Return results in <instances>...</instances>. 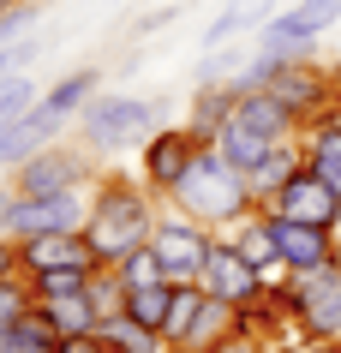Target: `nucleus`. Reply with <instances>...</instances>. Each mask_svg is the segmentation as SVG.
<instances>
[{
  "label": "nucleus",
  "instance_id": "obj_1",
  "mask_svg": "<svg viewBox=\"0 0 341 353\" xmlns=\"http://www.w3.org/2000/svg\"><path fill=\"white\" fill-rule=\"evenodd\" d=\"M162 198L138 174H102L90 186V216H84V245L96 263H120L126 252L150 245Z\"/></svg>",
  "mask_w": 341,
  "mask_h": 353
},
{
  "label": "nucleus",
  "instance_id": "obj_2",
  "mask_svg": "<svg viewBox=\"0 0 341 353\" xmlns=\"http://www.w3.org/2000/svg\"><path fill=\"white\" fill-rule=\"evenodd\" d=\"M168 210H180V216H192V222H204V228L222 234L227 222H240V216L251 210V180L227 162L216 144H198L192 168L174 180V192H168Z\"/></svg>",
  "mask_w": 341,
  "mask_h": 353
},
{
  "label": "nucleus",
  "instance_id": "obj_3",
  "mask_svg": "<svg viewBox=\"0 0 341 353\" xmlns=\"http://www.w3.org/2000/svg\"><path fill=\"white\" fill-rule=\"evenodd\" d=\"M78 126H84V144L96 156H114V150H138L162 126V108L144 102V96H126V90H96L90 108L78 114Z\"/></svg>",
  "mask_w": 341,
  "mask_h": 353
},
{
  "label": "nucleus",
  "instance_id": "obj_4",
  "mask_svg": "<svg viewBox=\"0 0 341 353\" xmlns=\"http://www.w3.org/2000/svg\"><path fill=\"white\" fill-rule=\"evenodd\" d=\"M90 156L96 150L84 144H48V150H37V156H30V162H19L12 168V180H6V186L19 192V198H60V192H90L96 186V174H90Z\"/></svg>",
  "mask_w": 341,
  "mask_h": 353
},
{
  "label": "nucleus",
  "instance_id": "obj_5",
  "mask_svg": "<svg viewBox=\"0 0 341 353\" xmlns=\"http://www.w3.org/2000/svg\"><path fill=\"white\" fill-rule=\"evenodd\" d=\"M282 299H287V312H293V323H300L305 341L341 335V263H323V270L293 276Z\"/></svg>",
  "mask_w": 341,
  "mask_h": 353
},
{
  "label": "nucleus",
  "instance_id": "obj_6",
  "mask_svg": "<svg viewBox=\"0 0 341 353\" xmlns=\"http://www.w3.org/2000/svg\"><path fill=\"white\" fill-rule=\"evenodd\" d=\"M150 245H156V258H162V270H168V281H198L209 245H216V228L192 222V216H180V210H162Z\"/></svg>",
  "mask_w": 341,
  "mask_h": 353
},
{
  "label": "nucleus",
  "instance_id": "obj_7",
  "mask_svg": "<svg viewBox=\"0 0 341 353\" xmlns=\"http://www.w3.org/2000/svg\"><path fill=\"white\" fill-rule=\"evenodd\" d=\"M90 216V192H60V198H19L6 210V234L12 240H37V234H84Z\"/></svg>",
  "mask_w": 341,
  "mask_h": 353
},
{
  "label": "nucleus",
  "instance_id": "obj_8",
  "mask_svg": "<svg viewBox=\"0 0 341 353\" xmlns=\"http://www.w3.org/2000/svg\"><path fill=\"white\" fill-rule=\"evenodd\" d=\"M198 144H204V138H198L192 126H156L150 138L138 144V180H144V186H150L156 198L168 204L174 180H180V174L192 168V156H198Z\"/></svg>",
  "mask_w": 341,
  "mask_h": 353
},
{
  "label": "nucleus",
  "instance_id": "obj_9",
  "mask_svg": "<svg viewBox=\"0 0 341 353\" xmlns=\"http://www.w3.org/2000/svg\"><path fill=\"white\" fill-rule=\"evenodd\" d=\"M198 288H204L209 299H222V305H246V299L264 294V281H258V263L240 252L234 240H222L216 234V245H209V258H204V276H198Z\"/></svg>",
  "mask_w": 341,
  "mask_h": 353
},
{
  "label": "nucleus",
  "instance_id": "obj_10",
  "mask_svg": "<svg viewBox=\"0 0 341 353\" xmlns=\"http://www.w3.org/2000/svg\"><path fill=\"white\" fill-rule=\"evenodd\" d=\"M269 228H276V252L287 258V270H293V276L335 263V252H341V240H335L323 222H300V216H282V210H269Z\"/></svg>",
  "mask_w": 341,
  "mask_h": 353
},
{
  "label": "nucleus",
  "instance_id": "obj_11",
  "mask_svg": "<svg viewBox=\"0 0 341 353\" xmlns=\"http://www.w3.org/2000/svg\"><path fill=\"white\" fill-rule=\"evenodd\" d=\"M269 96H282L287 108L300 114V120H318L323 108H335V72H323L318 60H293V66H282V72L264 84Z\"/></svg>",
  "mask_w": 341,
  "mask_h": 353
},
{
  "label": "nucleus",
  "instance_id": "obj_12",
  "mask_svg": "<svg viewBox=\"0 0 341 353\" xmlns=\"http://www.w3.org/2000/svg\"><path fill=\"white\" fill-rule=\"evenodd\" d=\"M264 210H282V216H300V222H323V228H335L341 192L329 186V180H318L311 168H300V174H293V180L276 192V204H264Z\"/></svg>",
  "mask_w": 341,
  "mask_h": 353
},
{
  "label": "nucleus",
  "instance_id": "obj_13",
  "mask_svg": "<svg viewBox=\"0 0 341 353\" xmlns=\"http://www.w3.org/2000/svg\"><path fill=\"white\" fill-rule=\"evenodd\" d=\"M60 132H66V120H60L54 108H30L24 114V120H12V126L0 132V168H6V174H12V168L19 162H30V156H37V150H48L60 138Z\"/></svg>",
  "mask_w": 341,
  "mask_h": 353
},
{
  "label": "nucleus",
  "instance_id": "obj_14",
  "mask_svg": "<svg viewBox=\"0 0 341 353\" xmlns=\"http://www.w3.org/2000/svg\"><path fill=\"white\" fill-rule=\"evenodd\" d=\"M300 150H305V168L341 192V114L335 108H323L318 120L300 126Z\"/></svg>",
  "mask_w": 341,
  "mask_h": 353
},
{
  "label": "nucleus",
  "instance_id": "obj_15",
  "mask_svg": "<svg viewBox=\"0 0 341 353\" xmlns=\"http://www.w3.org/2000/svg\"><path fill=\"white\" fill-rule=\"evenodd\" d=\"M234 120L240 126H251L258 138H269V144H287V138H300V114L287 108L282 96H269V90H246L240 96V108H234Z\"/></svg>",
  "mask_w": 341,
  "mask_h": 353
},
{
  "label": "nucleus",
  "instance_id": "obj_16",
  "mask_svg": "<svg viewBox=\"0 0 341 353\" xmlns=\"http://www.w3.org/2000/svg\"><path fill=\"white\" fill-rule=\"evenodd\" d=\"M269 19H276V0H227L222 12L204 24L198 42H204V54H209V48H227V42H240V37H258Z\"/></svg>",
  "mask_w": 341,
  "mask_h": 353
},
{
  "label": "nucleus",
  "instance_id": "obj_17",
  "mask_svg": "<svg viewBox=\"0 0 341 353\" xmlns=\"http://www.w3.org/2000/svg\"><path fill=\"white\" fill-rule=\"evenodd\" d=\"M19 263L24 276H42V270H60V263H96L84 234H37V240H19Z\"/></svg>",
  "mask_w": 341,
  "mask_h": 353
},
{
  "label": "nucleus",
  "instance_id": "obj_18",
  "mask_svg": "<svg viewBox=\"0 0 341 353\" xmlns=\"http://www.w3.org/2000/svg\"><path fill=\"white\" fill-rule=\"evenodd\" d=\"M240 84H192V114H186V126L198 132V138H216V132L227 126V120H234V108H240Z\"/></svg>",
  "mask_w": 341,
  "mask_h": 353
},
{
  "label": "nucleus",
  "instance_id": "obj_19",
  "mask_svg": "<svg viewBox=\"0 0 341 353\" xmlns=\"http://www.w3.org/2000/svg\"><path fill=\"white\" fill-rule=\"evenodd\" d=\"M305 168V150H300V138H287V144H276L264 156V162L251 168L246 180H251V204H276V192L287 186V180H293V174H300Z\"/></svg>",
  "mask_w": 341,
  "mask_h": 353
},
{
  "label": "nucleus",
  "instance_id": "obj_20",
  "mask_svg": "<svg viewBox=\"0 0 341 353\" xmlns=\"http://www.w3.org/2000/svg\"><path fill=\"white\" fill-rule=\"evenodd\" d=\"M222 240H234L251 263L282 258V252H276V228H269V210H264V204H251L246 216H240V222H227V228H222Z\"/></svg>",
  "mask_w": 341,
  "mask_h": 353
},
{
  "label": "nucleus",
  "instance_id": "obj_21",
  "mask_svg": "<svg viewBox=\"0 0 341 353\" xmlns=\"http://www.w3.org/2000/svg\"><path fill=\"white\" fill-rule=\"evenodd\" d=\"M96 335H102L108 347H126V353H174L162 330H150V323H138V317H126V312L102 317V323H96Z\"/></svg>",
  "mask_w": 341,
  "mask_h": 353
},
{
  "label": "nucleus",
  "instance_id": "obj_22",
  "mask_svg": "<svg viewBox=\"0 0 341 353\" xmlns=\"http://www.w3.org/2000/svg\"><path fill=\"white\" fill-rule=\"evenodd\" d=\"M96 84H102V72H96V66H78V72H66V78H54V84H48L42 108H54L60 120H78V114L90 108Z\"/></svg>",
  "mask_w": 341,
  "mask_h": 353
},
{
  "label": "nucleus",
  "instance_id": "obj_23",
  "mask_svg": "<svg viewBox=\"0 0 341 353\" xmlns=\"http://www.w3.org/2000/svg\"><path fill=\"white\" fill-rule=\"evenodd\" d=\"M204 305H209V294L198 288V281H174V299H168V323H162V335H168V347H174V353L186 347V335H192V323L204 317Z\"/></svg>",
  "mask_w": 341,
  "mask_h": 353
},
{
  "label": "nucleus",
  "instance_id": "obj_24",
  "mask_svg": "<svg viewBox=\"0 0 341 353\" xmlns=\"http://www.w3.org/2000/svg\"><path fill=\"white\" fill-rule=\"evenodd\" d=\"M209 144L222 150V156H227V162H234V168H240V174H251V168H258V162H264V156H269V150H276V144H269V138H258V132H251V126H240V120H227V126L216 132Z\"/></svg>",
  "mask_w": 341,
  "mask_h": 353
},
{
  "label": "nucleus",
  "instance_id": "obj_25",
  "mask_svg": "<svg viewBox=\"0 0 341 353\" xmlns=\"http://www.w3.org/2000/svg\"><path fill=\"white\" fill-rule=\"evenodd\" d=\"M42 305V317L54 323V335H90L102 317H96V305L84 294H60V299H37Z\"/></svg>",
  "mask_w": 341,
  "mask_h": 353
},
{
  "label": "nucleus",
  "instance_id": "obj_26",
  "mask_svg": "<svg viewBox=\"0 0 341 353\" xmlns=\"http://www.w3.org/2000/svg\"><path fill=\"white\" fill-rule=\"evenodd\" d=\"M54 323H48V317H42V305L30 317H24V323H12V330L0 335V353H54Z\"/></svg>",
  "mask_w": 341,
  "mask_h": 353
},
{
  "label": "nucleus",
  "instance_id": "obj_27",
  "mask_svg": "<svg viewBox=\"0 0 341 353\" xmlns=\"http://www.w3.org/2000/svg\"><path fill=\"white\" fill-rule=\"evenodd\" d=\"M168 299H174V281H150V288H126V305L120 312L138 317V323H150V330H162L168 323Z\"/></svg>",
  "mask_w": 341,
  "mask_h": 353
},
{
  "label": "nucleus",
  "instance_id": "obj_28",
  "mask_svg": "<svg viewBox=\"0 0 341 353\" xmlns=\"http://www.w3.org/2000/svg\"><path fill=\"white\" fill-rule=\"evenodd\" d=\"M30 312H37V288H30V276H0V335L12 330V323H24Z\"/></svg>",
  "mask_w": 341,
  "mask_h": 353
},
{
  "label": "nucleus",
  "instance_id": "obj_29",
  "mask_svg": "<svg viewBox=\"0 0 341 353\" xmlns=\"http://www.w3.org/2000/svg\"><path fill=\"white\" fill-rule=\"evenodd\" d=\"M84 299L96 305V317H114L120 305H126V281L114 276V263H96L90 281H84Z\"/></svg>",
  "mask_w": 341,
  "mask_h": 353
},
{
  "label": "nucleus",
  "instance_id": "obj_30",
  "mask_svg": "<svg viewBox=\"0 0 341 353\" xmlns=\"http://www.w3.org/2000/svg\"><path fill=\"white\" fill-rule=\"evenodd\" d=\"M37 102H42V96H37V78H30V72H12L6 84H0V132L12 126V120H24Z\"/></svg>",
  "mask_w": 341,
  "mask_h": 353
},
{
  "label": "nucleus",
  "instance_id": "obj_31",
  "mask_svg": "<svg viewBox=\"0 0 341 353\" xmlns=\"http://www.w3.org/2000/svg\"><path fill=\"white\" fill-rule=\"evenodd\" d=\"M96 263H60V270H42V276H30V288H37V299H60V294H84V281H90Z\"/></svg>",
  "mask_w": 341,
  "mask_h": 353
},
{
  "label": "nucleus",
  "instance_id": "obj_32",
  "mask_svg": "<svg viewBox=\"0 0 341 353\" xmlns=\"http://www.w3.org/2000/svg\"><path fill=\"white\" fill-rule=\"evenodd\" d=\"M114 276L126 281V288H150V281H168V270L156 258V245H138V252H126V258L114 263Z\"/></svg>",
  "mask_w": 341,
  "mask_h": 353
},
{
  "label": "nucleus",
  "instance_id": "obj_33",
  "mask_svg": "<svg viewBox=\"0 0 341 353\" xmlns=\"http://www.w3.org/2000/svg\"><path fill=\"white\" fill-rule=\"evenodd\" d=\"M287 12H293L311 37H323V30H335V24H341V0H293Z\"/></svg>",
  "mask_w": 341,
  "mask_h": 353
},
{
  "label": "nucleus",
  "instance_id": "obj_34",
  "mask_svg": "<svg viewBox=\"0 0 341 353\" xmlns=\"http://www.w3.org/2000/svg\"><path fill=\"white\" fill-rule=\"evenodd\" d=\"M204 353H276V347H269V341H258V335H246L240 323H234V330H227L222 341H209Z\"/></svg>",
  "mask_w": 341,
  "mask_h": 353
},
{
  "label": "nucleus",
  "instance_id": "obj_35",
  "mask_svg": "<svg viewBox=\"0 0 341 353\" xmlns=\"http://www.w3.org/2000/svg\"><path fill=\"white\" fill-rule=\"evenodd\" d=\"M37 48H42V37H19L12 48H0V84H6L12 72H24V60L37 54Z\"/></svg>",
  "mask_w": 341,
  "mask_h": 353
},
{
  "label": "nucleus",
  "instance_id": "obj_36",
  "mask_svg": "<svg viewBox=\"0 0 341 353\" xmlns=\"http://www.w3.org/2000/svg\"><path fill=\"white\" fill-rule=\"evenodd\" d=\"M54 353H108V347H102V335H60V341H54Z\"/></svg>",
  "mask_w": 341,
  "mask_h": 353
},
{
  "label": "nucleus",
  "instance_id": "obj_37",
  "mask_svg": "<svg viewBox=\"0 0 341 353\" xmlns=\"http://www.w3.org/2000/svg\"><path fill=\"white\" fill-rule=\"evenodd\" d=\"M0 276H24V263H19V240H12V234H0Z\"/></svg>",
  "mask_w": 341,
  "mask_h": 353
},
{
  "label": "nucleus",
  "instance_id": "obj_38",
  "mask_svg": "<svg viewBox=\"0 0 341 353\" xmlns=\"http://www.w3.org/2000/svg\"><path fill=\"white\" fill-rule=\"evenodd\" d=\"M174 19H180V6H156L150 19H138V30H132V37H150V30H162V24H174Z\"/></svg>",
  "mask_w": 341,
  "mask_h": 353
},
{
  "label": "nucleus",
  "instance_id": "obj_39",
  "mask_svg": "<svg viewBox=\"0 0 341 353\" xmlns=\"http://www.w3.org/2000/svg\"><path fill=\"white\" fill-rule=\"evenodd\" d=\"M282 353V347H276ZM287 353H341V335H329V341H300V347H287Z\"/></svg>",
  "mask_w": 341,
  "mask_h": 353
},
{
  "label": "nucleus",
  "instance_id": "obj_40",
  "mask_svg": "<svg viewBox=\"0 0 341 353\" xmlns=\"http://www.w3.org/2000/svg\"><path fill=\"white\" fill-rule=\"evenodd\" d=\"M6 210H12V186H0V234H6Z\"/></svg>",
  "mask_w": 341,
  "mask_h": 353
},
{
  "label": "nucleus",
  "instance_id": "obj_41",
  "mask_svg": "<svg viewBox=\"0 0 341 353\" xmlns=\"http://www.w3.org/2000/svg\"><path fill=\"white\" fill-rule=\"evenodd\" d=\"M335 114H341V66H335Z\"/></svg>",
  "mask_w": 341,
  "mask_h": 353
},
{
  "label": "nucleus",
  "instance_id": "obj_42",
  "mask_svg": "<svg viewBox=\"0 0 341 353\" xmlns=\"http://www.w3.org/2000/svg\"><path fill=\"white\" fill-rule=\"evenodd\" d=\"M12 6H19V0H0V19H6V12H12Z\"/></svg>",
  "mask_w": 341,
  "mask_h": 353
},
{
  "label": "nucleus",
  "instance_id": "obj_43",
  "mask_svg": "<svg viewBox=\"0 0 341 353\" xmlns=\"http://www.w3.org/2000/svg\"><path fill=\"white\" fill-rule=\"evenodd\" d=\"M329 234H335V240H341V210H335V228H329Z\"/></svg>",
  "mask_w": 341,
  "mask_h": 353
},
{
  "label": "nucleus",
  "instance_id": "obj_44",
  "mask_svg": "<svg viewBox=\"0 0 341 353\" xmlns=\"http://www.w3.org/2000/svg\"><path fill=\"white\" fill-rule=\"evenodd\" d=\"M102 347H108V341H102ZM108 353H126V347H108Z\"/></svg>",
  "mask_w": 341,
  "mask_h": 353
},
{
  "label": "nucleus",
  "instance_id": "obj_45",
  "mask_svg": "<svg viewBox=\"0 0 341 353\" xmlns=\"http://www.w3.org/2000/svg\"><path fill=\"white\" fill-rule=\"evenodd\" d=\"M335 263H341V252H335Z\"/></svg>",
  "mask_w": 341,
  "mask_h": 353
}]
</instances>
